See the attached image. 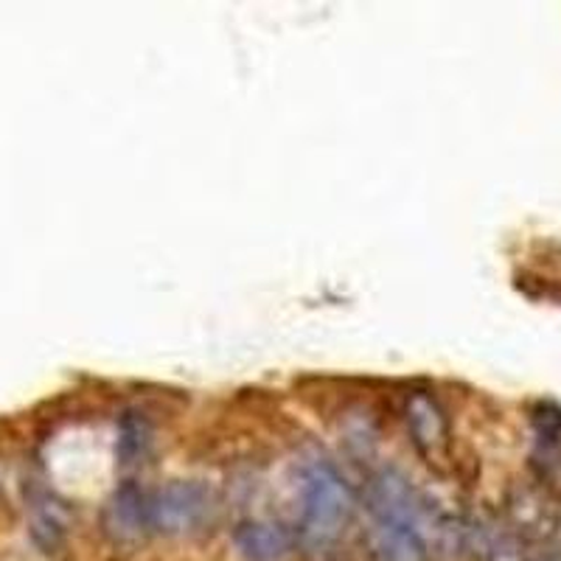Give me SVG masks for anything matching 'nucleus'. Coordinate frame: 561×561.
Masks as SVG:
<instances>
[{"mask_svg":"<svg viewBox=\"0 0 561 561\" xmlns=\"http://www.w3.org/2000/svg\"><path fill=\"white\" fill-rule=\"evenodd\" d=\"M374 514V550L382 561H427V548L415 523V497L399 472H382L368 491Z\"/></svg>","mask_w":561,"mask_h":561,"instance_id":"1","label":"nucleus"},{"mask_svg":"<svg viewBox=\"0 0 561 561\" xmlns=\"http://www.w3.org/2000/svg\"><path fill=\"white\" fill-rule=\"evenodd\" d=\"M210 494L199 483H174L163 485L149 497V528L160 534H192L208 519Z\"/></svg>","mask_w":561,"mask_h":561,"instance_id":"3","label":"nucleus"},{"mask_svg":"<svg viewBox=\"0 0 561 561\" xmlns=\"http://www.w3.org/2000/svg\"><path fill=\"white\" fill-rule=\"evenodd\" d=\"M408 424L413 433L415 447L421 453L433 455L435 449L447 444V419L430 396H413L408 404Z\"/></svg>","mask_w":561,"mask_h":561,"instance_id":"6","label":"nucleus"},{"mask_svg":"<svg viewBox=\"0 0 561 561\" xmlns=\"http://www.w3.org/2000/svg\"><path fill=\"white\" fill-rule=\"evenodd\" d=\"M239 556L244 561H284L293 553V539L280 525L244 523L233 534Z\"/></svg>","mask_w":561,"mask_h":561,"instance_id":"4","label":"nucleus"},{"mask_svg":"<svg viewBox=\"0 0 561 561\" xmlns=\"http://www.w3.org/2000/svg\"><path fill=\"white\" fill-rule=\"evenodd\" d=\"M300 503H304V536L312 545L334 542L354 508L348 485L329 463L309 466L300 485Z\"/></svg>","mask_w":561,"mask_h":561,"instance_id":"2","label":"nucleus"},{"mask_svg":"<svg viewBox=\"0 0 561 561\" xmlns=\"http://www.w3.org/2000/svg\"><path fill=\"white\" fill-rule=\"evenodd\" d=\"M152 449V424L138 410H127L118 424V440H115V455L122 466L144 463V458Z\"/></svg>","mask_w":561,"mask_h":561,"instance_id":"7","label":"nucleus"},{"mask_svg":"<svg viewBox=\"0 0 561 561\" xmlns=\"http://www.w3.org/2000/svg\"><path fill=\"white\" fill-rule=\"evenodd\" d=\"M107 528L118 539H135L149 528V497L133 483H124L107 505Z\"/></svg>","mask_w":561,"mask_h":561,"instance_id":"5","label":"nucleus"}]
</instances>
